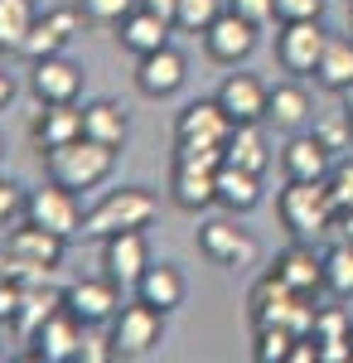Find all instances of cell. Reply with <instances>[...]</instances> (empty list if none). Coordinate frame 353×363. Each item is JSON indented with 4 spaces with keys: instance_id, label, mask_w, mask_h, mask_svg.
Returning <instances> with one entry per match:
<instances>
[{
    "instance_id": "obj_39",
    "label": "cell",
    "mask_w": 353,
    "mask_h": 363,
    "mask_svg": "<svg viewBox=\"0 0 353 363\" xmlns=\"http://www.w3.org/2000/svg\"><path fill=\"white\" fill-rule=\"evenodd\" d=\"M329 335H353L344 306H325L320 315H315V339H329Z\"/></svg>"
},
{
    "instance_id": "obj_46",
    "label": "cell",
    "mask_w": 353,
    "mask_h": 363,
    "mask_svg": "<svg viewBox=\"0 0 353 363\" xmlns=\"http://www.w3.org/2000/svg\"><path fill=\"white\" fill-rule=\"evenodd\" d=\"M334 228H339V238H344V242H353V208H344V213L334 218Z\"/></svg>"
},
{
    "instance_id": "obj_1",
    "label": "cell",
    "mask_w": 353,
    "mask_h": 363,
    "mask_svg": "<svg viewBox=\"0 0 353 363\" xmlns=\"http://www.w3.org/2000/svg\"><path fill=\"white\" fill-rule=\"evenodd\" d=\"M44 165H49V179L54 184H63V189H97L102 179L111 174V165H116V150L111 145H102V140H68V145H58V150H49L44 155Z\"/></svg>"
},
{
    "instance_id": "obj_23",
    "label": "cell",
    "mask_w": 353,
    "mask_h": 363,
    "mask_svg": "<svg viewBox=\"0 0 353 363\" xmlns=\"http://www.w3.org/2000/svg\"><path fill=\"white\" fill-rule=\"evenodd\" d=\"M296 301H300V291H291L276 272L262 277L257 286H252V320H257V330H262V325H291Z\"/></svg>"
},
{
    "instance_id": "obj_45",
    "label": "cell",
    "mask_w": 353,
    "mask_h": 363,
    "mask_svg": "<svg viewBox=\"0 0 353 363\" xmlns=\"http://www.w3.org/2000/svg\"><path fill=\"white\" fill-rule=\"evenodd\" d=\"M145 10H155V15H164L169 25H174V10H179V0H140Z\"/></svg>"
},
{
    "instance_id": "obj_41",
    "label": "cell",
    "mask_w": 353,
    "mask_h": 363,
    "mask_svg": "<svg viewBox=\"0 0 353 363\" xmlns=\"http://www.w3.org/2000/svg\"><path fill=\"white\" fill-rule=\"evenodd\" d=\"M20 306H25V281H0V325L20 320Z\"/></svg>"
},
{
    "instance_id": "obj_21",
    "label": "cell",
    "mask_w": 353,
    "mask_h": 363,
    "mask_svg": "<svg viewBox=\"0 0 353 363\" xmlns=\"http://www.w3.org/2000/svg\"><path fill=\"white\" fill-rule=\"evenodd\" d=\"M276 277L286 281L291 291H300V296H315L325 286V257L315 247H305V238H300L296 247H286L276 257Z\"/></svg>"
},
{
    "instance_id": "obj_8",
    "label": "cell",
    "mask_w": 353,
    "mask_h": 363,
    "mask_svg": "<svg viewBox=\"0 0 353 363\" xmlns=\"http://www.w3.org/2000/svg\"><path fill=\"white\" fill-rule=\"evenodd\" d=\"M25 218H34L39 228H49V233H58V238H78L87 213L78 208L73 189H63V184H54V179H49V189H34V194H29Z\"/></svg>"
},
{
    "instance_id": "obj_48",
    "label": "cell",
    "mask_w": 353,
    "mask_h": 363,
    "mask_svg": "<svg viewBox=\"0 0 353 363\" xmlns=\"http://www.w3.org/2000/svg\"><path fill=\"white\" fill-rule=\"evenodd\" d=\"M339 97H344V112H349V126H353V87H349V92H339Z\"/></svg>"
},
{
    "instance_id": "obj_22",
    "label": "cell",
    "mask_w": 353,
    "mask_h": 363,
    "mask_svg": "<svg viewBox=\"0 0 353 363\" xmlns=\"http://www.w3.org/2000/svg\"><path fill=\"white\" fill-rule=\"evenodd\" d=\"M223 165H237V169H262L271 165V150H267V136H262V121H237L232 136L223 140Z\"/></svg>"
},
{
    "instance_id": "obj_28",
    "label": "cell",
    "mask_w": 353,
    "mask_h": 363,
    "mask_svg": "<svg viewBox=\"0 0 353 363\" xmlns=\"http://www.w3.org/2000/svg\"><path fill=\"white\" fill-rule=\"evenodd\" d=\"M315 78H320L329 92H349V87H353V39H339V34H329L325 58H320Z\"/></svg>"
},
{
    "instance_id": "obj_47",
    "label": "cell",
    "mask_w": 353,
    "mask_h": 363,
    "mask_svg": "<svg viewBox=\"0 0 353 363\" xmlns=\"http://www.w3.org/2000/svg\"><path fill=\"white\" fill-rule=\"evenodd\" d=\"M10 97H15V78L0 73V107H10Z\"/></svg>"
},
{
    "instance_id": "obj_26",
    "label": "cell",
    "mask_w": 353,
    "mask_h": 363,
    "mask_svg": "<svg viewBox=\"0 0 353 363\" xmlns=\"http://www.w3.org/2000/svg\"><path fill=\"white\" fill-rule=\"evenodd\" d=\"M218 203H223L228 213H252V208L262 203V174L223 165L218 169Z\"/></svg>"
},
{
    "instance_id": "obj_42",
    "label": "cell",
    "mask_w": 353,
    "mask_h": 363,
    "mask_svg": "<svg viewBox=\"0 0 353 363\" xmlns=\"http://www.w3.org/2000/svg\"><path fill=\"white\" fill-rule=\"evenodd\" d=\"M325 0H276V20H320Z\"/></svg>"
},
{
    "instance_id": "obj_2",
    "label": "cell",
    "mask_w": 353,
    "mask_h": 363,
    "mask_svg": "<svg viewBox=\"0 0 353 363\" xmlns=\"http://www.w3.org/2000/svg\"><path fill=\"white\" fill-rule=\"evenodd\" d=\"M276 213H281V223L291 228L296 238H320L334 228L339 218V208H334V199H329V184L325 179H291L281 199H276Z\"/></svg>"
},
{
    "instance_id": "obj_9",
    "label": "cell",
    "mask_w": 353,
    "mask_h": 363,
    "mask_svg": "<svg viewBox=\"0 0 353 363\" xmlns=\"http://www.w3.org/2000/svg\"><path fill=\"white\" fill-rule=\"evenodd\" d=\"M203 49H208V58H213V63L237 68V63L257 49V25H252V20H242L237 10H223L213 25L203 29Z\"/></svg>"
},
{
    "instance_id": "obj_33",
    "label": "cell",
    "mask_w": 353,
    "mask_h": 363,
    "mask_svg": "<svg viewBox=\"0 0 353 363\" xmlns=\"http://www.w3.org/2000/svg\"><path fill=\"white\" fill-rule=\"evenodd\" d=\"M223 10H228L223 0H179V10H174V25L184 29V34H203V29H208L218 15H223Z\"/></svg>"
},
{
    "instance_id": "obj_18",
    "label": "cell",
    "mask_w": 353,
    "mask_h": 363,
    "mask_svg": "<svg viewBox=\"0 0 353 363\" xmlns=\"http://www.w3.org/2000/svg\"><path fill=\"white\" fill-rule=\"evenodd\" d=\"M116 44L126 49V54H155V49H164L169 44V20L164 15H155V10H145V5H136L121 25H116Z\"/></svg>"
},
{
    "instance_id": "obj_25",
    "label": "cell",
    "mask_w": 353,
    "mask_h": 363,
    "mask_svg": "<svg viewBox=\"0 0 353 363\" xmlns=\"http://www.w3.org/2000/svg\"><path fill=\"white\" fill-rule=\"evenodd\" d=\"M82 136L121 150L126 136H131V121H126V112H121L116 102H87V107H82Z\"/></svg>"
},
{
    "instance_id": "obj_32",
    "label": "cell",
    "mask_w": 353,
    "mask_h": 363,
    "mask_svg": "<svg viewBox=\"0 0 353 363\" xmlns=\"http://www.w3.org/2000/svg\"><path fill=\"white\" fill-rule=\"evenodd\" d=\"M291 344H296L291 325H262L257 330V344H252V359L257 363H286L291 359Z\"/></svg>"
},
{
    "instance_id": "obj_38",
    "label": "cell",
    "mask_w": 353,
    "mask_h": 363,
    "mask_svg": "<svg viewBox=\"0 0 353 363\" xmlns=\"http://www.w3.org/2000/svg\"><path fill=\"white\" fill-rule=\"evenodd\" d=\"M329 199H334V208L344 213V208H353V160H339V165L329 169Z\"/></svg>"
},
{
    "instance_id": "obj_43",
    "label": "cell",
    "mask_w": 353,
    "mask_h": 363,
    "mask_svg": "<svg viewBox=\"0 0 353 363\" xmlns=\"http://www.w3.org/2000/svg\"><path fill=\"white\" fill-rule=\"evenodd\" d=\"M320 363H353V335L320 339Z\"/></svg>"
},
{
    "instance_id": "obj_44",
    "label": "cell",
    "mask_w": 353,
    "mask_h": 363,
    "mask_svg": "<svg viewBox=\"0 0 353 363\" xmlns=\"http://www.w3.org/2000/svg\"><path fill=\"white\" fill-rule=\"evenodd\" d=\"M107 359H116V349H111V339L82 335V344H78V359H73V363H107Z\"/></svg>"
},
{
    "instance_id": "obj_50",
    "label": "cell",
    "mask_w": 353,
    "mask_h": 363,
    "mask_svg": "<svg viewBox=\"0 0 353 363\" xmlns=\"http://www.w3.org/2000/svg\"><path fill=\"white\" fill-rule=\"evenodd\" d=\"M349 5H353V0H349Z\"/></svg>"
},
{
    "instance_id": "obj_40",
    "label": "cell",
    "mask_w": 353,
    "mask_h": 363,
    "mask_svg": "<svg viewBox=\"0 0 353 363\" xmlns=\"http://www.w3.org/2000/svg\"><path fill=\"white\" fill-rule=\"evenodd\" d=\"M228 10H237L242 20H252V25H271L276 20V0H228Z\"/></svg>"
},
{
    "instance_id": "obj_27",
    "label": "cell",
    "mask_w": 353,
    "mask_h": 363,
    "mask_svg": "<svg viewBox=\"0 0 353 363\" xmlns=\"http://www.w3.org/2000/svg\"><path fill=\"white\" fill-rule=\"evenodd\" d=\"M310 92L300 83H281L271 87V107H267V121H271L276 131H305V121H310Z\"/></svg>"
},
{
    "instance_id": "obj_16",
    "label": "cell",
    "mask_w": 353,
    "mask_h": 363,
    "mask_svg": "<svg viewBox=\"0 0 353 363\" xmlns=\"http://www.w3.org/2000/svg\"><path fill=\"white\" fill-rule=\"evenodd\" d=\"M29 87H34V97L39 102H78L82 92V68L73 63V58H39L34 63V78H29Z\"/></svg>"
},
{
    "instance_id": "obj_20",
    "label": "cell",
    "mask_w": 353,
    "mask_h": 363,
    "mask_svg": "<svg viewBox=\"0 0 353 363\" xmlns=\"http://www.w3.org/2000/svg\"><path fill=\"white\" fill-rule=\"evenodd\" d=\"M169 199H174V208H184V213L213 208L218 203V169H198V165H179V160H174Z\"/></svg>"
},
{
    "instance_id": "obj_7",
    "label": "cell",
    "mask_w": 353,
    "mask_h": 363,
    "mask_svg": "<svg viewBox=\"0 0 353 363\" xmlns=\"http://www.w3.org/2000/svg\"><path fill=\"white\" fill-rule=\"evenodd\" d=\"M78 344H82V320L68 306H58L44 325H34L29 359L34 363H68V359H78Z\"/></svg>"
},
{
    "instance_id": "obj_10",
    "label": "cell",
    "mask_w": 353,
    "mask_h": 363,
    "mask_svg": "<svg viewBox=\"0 0 353 363\" xmlns=\"http://www.w3.org/2000/svg\"><path fill=\"white\" fill-rule=\"evenodd\" d=\"M102 267L116 286H136L150 267V247H145V233L131 228V233H111L102 238Z\"/></svg>"
},
{
    "instance_id": "obj_12",
    "label": "cell",
    "mask_w": 353,
    "mask_h": 363,
    "mask_svg": "<svg viewBox=\"0 0 353 363\" xmlns=\"http://www.w3.org/2000/svg\"><path fill=\"white\" fill-rule=\"evenodd\" d=\"M218 102H223V112L232 116V126L237 121H267L271 87L262 83V78H252V73H228L223 87H218Z\"/></svg>"
},
{
    "instance_id": "obj_11",
    "label": "cell",
    "mask_w": 353,
    "mask_h": 363,
    "mask_svg": "<svg viewBox=\"0 0 353 363\" xmlns=\"http://www.w3.org/2000/svg\"><path fill=\"white\" fill-rule=\"evenodd\" d=\"M82 136V107L78 102H39V112L29 121V140L39 145V155H49L58 145Z\"/></svg>"
},
{
    "instance_id": "obj_15",
    "label": "cell",
    "mask_w": 353,
    "mask_h": 363,
    "mask_svg": "<svg viewBox=\"0 0 353 363\" xmlns=\"http://www.w3.org/2000/svg\"><path fill=\"white\" fill-rule=\"evenodd\" d=\"M63 306L78 315L82 325H111L116 310H121V296H116V281H78L63 291Z\"/></svg>"
},
{
    "instance_id": "obj_6",
    "label": "cell",
    "mask_w": 353,
    "mask_h": 363,
    "mask_svg": "<svg viewBox=\"0 0 353 363\" xmlns=\"http://www.w3.org/2000/svg\"><path fill=\"white\" fill-rule=\"evenodd\" d=\"M325 44H329V34L320 29V20H281L276 58H281V68H286V73L305 78V73H315V68H320Z\"/></svg>"
},
{
    "instance_id": "obj_13",
    "label": "cell",
    "mask_w": 353,
    "mask_h": 363,
    "mask_svg": "<svg viewBox=\"0 0 353 363\" xmlns=\"http://www.w3.org/2000/svg\"><path fill=\"white\" fill-rule=\"evenodd\" d=\"M63 242H68V238H58V233H49V228H39L34 218L15 223V228H10V238H5L10 257H20V262H29V267H39V272H54L58 262H63Z\"/></svg>"
},
{
    "instance_id": "obj_34",
    "label": "cell",
    "mask_w": 353,
    "mask_h": 363,
    "mask_svg": "<svg viewBox=\"0 0 353 363\" xmlns=\"http://www.w3.org/2000/svg\"><path fill=\"white\" fill-rule=\"evenodd\" d=\"M140 0H78V10H82V20L87 25H97V29H116L131 10H136Z\"/></svg>"
},
{
    "instance_id": "obj_14",
    "label": "cell",
    "mask_w": 353,
    "mask_h": 363,
    "mask_svg": "<svg viewBox=\"0 0 353 363\" xmlns=\"http://www.w3.org/2000/svg\"><path fill=\"white\" fill-rule=\"evenodd\" d=\"M184 78H189V63H184L179 49H169V44L136 63V87L145 97H174V92L184 87Z\"/></svg>"
},
{
    "instance_id": "obj_3",
    "label": "cell",
    "mask_w": 353,
    "mask_h": 363,
    "mask_svg": "<svg viewBox=\"0 0 353 363\" xmlns=\"http://www.w3.org/2000/svg\"><path fill=\"white\" fill-rule=\"evenodd\" d=\"M155 213H160V203L150 189H111L97 208H87V218H82V233L87 238H111V233H131V228H150L155 223Z\"/></svg>"
},
{
    "instance_id": "obj_35",
    "label": "cell",
    "mask_w": 353,
    "mask_h": 363,
    "mask_svg": "<svg viewBox=\"0 0 353 363\" xmlns=\"http://www.w3.org/2000/svg\"><path fill=\"white\" fill-rule=\"evenodd\" d=\"M315 140L325 145L329 155H339V150H349L353 145V126H349V112H329L315 121Z\"/></svg>"
},
{
    "instance_id": "obj_31",
    "label": "cell",
    "mask_w": 353,
    "mask_h": 363,
    "mask_svg": "<svg viewBox=\"0 0 353 363\" xmlns=\"http://www.w3.org/2000/svg\"><path fill=\"white\" fill-rule=\"evenodd\" d=\"M325 286L334 296H353V242H334L325 252Z\"/></svg>"
},
{
    "instance_id": "obj_4",
    "label": "cell",
    "mask_w": 353,
    "mask_h": 363,
    "mask_svg": "<svg viewBox=\"0 0 353 363\" xmlns=\"http://www.w3.org/2000/svg\"><path fill=\"white\" fill-rule=\"evenodd\" d=\"M164 335V310L145 306V301H131V306L116 310V320H111V349H116V359H145Z\"/></svg>"
},
{
    "instance_id": "obj_36",
    "label": "cell",
    "mask_w": 353,
    "mask_h": 363,
    "mask_svg": "<svg viewBox=\"0 0 353 363\" xmlns=\"http://www.w3.org/2000/svg\"><path fill=\"white\" fill-rule=\"evenodd\" d=\"M174 160H179V165H198V169H223V145H208V140H174Z\"/></svg>"
},
{
    "instance_id": "obj_24",
    "label": "cell",
    "mask_w": 353,
    "mask_h": 363,
    "mask_svg": "<svg viewBox=\"0 0 353 363\" xmlns=\"http://www.w3.org/2000/svg\"><path fill=\"white\" fill-rule=\"evenodd\" d=\"M136 296L145 301V306L164 310V315H169L174 306H184V277H179V267H169V262L155 267V262H150L145 277L136 281Z\"/></svg>"
},
{
    "instance_id": "obj_17",
    "label": "cell",
    "mask_w": 353,
    "mask_h": 363,
    "mask_svg": "<svg viewBox=\"0 0 353 363\" xmlns=\"http://www.w3.org/2000/svg\"><path fill=\"white\" fill-rule=\"evenodd\" d=\"M232 136V116L223 112V102L208 97V102H189L179 121H174V140H208V145H223Z\"/></svg>"
},
{
    "instance_id": "obj_29",
    "label": "cell",
    "mask_w": 353,
    "mask_h": 363,
    "mask_svg": "<svg viewBox=\"0 0 353 363\" xmlns=\"http://www.w3.org/2000/svg\"><path fill=\"white\" fill-rule=\"evenodd\" d=\"M39 20L34 0H0V49L5 54H20L29 39V29Z\"/></svg>"
},
{
    "instance_id": "obj_5",
    "label": "cell",
    "mask_w": 353,
    "mask_h": 363,
    "mask_svg": "<svg viewBox=\"0 0 353 363\" xmlns=\"http://www.w3.org/2000/svg\"><path fill=\"white\" fill-rule=\"evenodd\" d=\"M198 252L208 257V262H218V267H257V238L247 233V228H237V213L232 218H208V223L198 228Z\"/></svg>"
},
{
    "instance_id": "obj_49",
    "label": "cell",
    "mask_w": 353,
    "mask_h": 363,
    "mask_svg": "<svg viewBox=\"0 0 353 363\" xmlns=\"http://www.w3.org/2000/svg\"><path fill=\"white\" fill-rule=\"evenodd\" d=\"M0 150H5V145H0Z\"/></svg>"
},
{
    "instance_id": "obj_37",
    "label": "cell",
    "mask_w": 353,
    "mask_h": 363,
    "mask_svg": "<svg viewBox=\"0 0 353 363\" xmlns=\"http://www.w3.org/2000/svg\"><path fill=\"white\" fill-rule=\"evenodd\" d=\"M25 203H29V194L15 184V179H0V233L5 228H15L20 223V213H25Z\"/></svg>"
},
{
    "instance_id": "obj_19",
    "label": "cell",
    "mask_w": 353,
    "mask_h": 363,
    "mask_svg": "<svg viewBox=\"0 0 353 363\" xmlns=\"http://www.w3.org/2000/svg\"><path fill=\"white\" fill-rule=\"evenodd\" d=\"M281 165H286V179H329L334 155L315 140V131H291L286 150H281Z\"/></svg>"
},
{
    "instance_id": "obj_30",
    "label": "cell",
    "mask_w": 353,
    "mask_h": 363,
    "mask_svg": "<svg viewBox=\"0 0 353 363\" xmlns=\"http://www.w3.org/2000/svg\"><path fill=\"white\" fill-rule=\"evenodd\" d=\"M63 44H68V34L49 20V15H39L34 20V29H29V39H25V49L20 54L29 58V63H39V58H54V54H63Z\"/></svg>"
}]
</instances>
